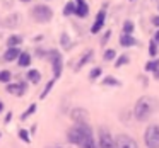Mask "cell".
Masks as SVG:
<instances>
[{
    "instance_id": "1",
    "label": "cell",
    "mask_w": 159,
    "mask_h": 148,
    "mask_svg": "<svg viewBox=\"0 0 159 148\" xmlns=\"http://www.w3.org/2000/svg\"><path fill=\"white\" fill-rule=\"evenodd\" d=\"M159 111V99L152 95H140L134 104V119L137 123H147L152 116Z\"/></svg>"
},
{
    "instance_id": "2",
    "label": "cell",
    "mask_w": 159,
    "mask_h": 148,
    "mask_svg": "<svg viewBox=\"0 0 159 148\" xmlns=\"http://www.w3.org/2000/svg\"><path fill=\"white\" fill-rule=\"evenodd\" d=\"M94 134V129L89 123H82V124H74L67 129V143L74 145V146H79L87 136Z\"/></svg>"
},
{
    "instance_id": "3",
    "label": "cell",
    "mask_w": 159,
    "mask_h": 148,
    "mask_svg": "<svg viewBox=\"0 0 159 148\" xmlns=\"http://www.w3.org/2000/svg\"><path fill=\"white\" fill-rule=\"evenodd\" d=\"M53 15H55L53 9L48 7V5H45V4H38L31 9V17L34 19L36 22H39V24H48L53 19Z\"/></svg>"
},
{
    "instance_id": "4",
    "label": "cell",
    "mask_w": 159,
    "mask_h": 148,
    "mask_svg": "<svg viewBox=\"0 0 159 148\" xmlns=\"http://www.w3.org/2000/svg\"><path fill=\"white\" fill-rule=\"evenodd\" d=\"M144 145L145 148H159V124L151 123L144 129Z\"/></svg>"
},
{
    "instance_id": "5",
    "label": "cell",
    "mask_w": 159,
    "mask_h": 148,
    "mask_svg": "<svg viewBox=\"0 0 159 148\" xmlns=\"http://www.w3.org/2000/svg\"><path fill=\"white\" fill-rule=\"evenodd\" d=\"M46 58L50 60V65H52V72H53V78L58 80L62 77L63 72V56L58 49H50Z\"/></svg>"
},
{
    "instance_id": "6",
    "label": "cell",
    "mask_w": 159,
    "mask_h": 148,
    "mask_svg": "<svg viewBox=\"0 0 159 148\" xmlns=\"http://www.w3.org/2000/svg\"><path fill=\"white\" fill-rule=\"evenodd\" d=\"M106 19H108V2H104L101 5V9L98 11L96 17L93 21V26H91V34H99L103 31L104 24H106Z\"/></svg>"
},
{
    "instance_id": "7",
    "label": "cell",
    "mask_w": 159,
    "mask_h": 148,
    "mask_svg": "<svg viewBox=\"0 0 159 148\" xmlns=\"http://www.w3.org/2000/svg\"><path fill=\"white\" fill-rule=\"evenodd\" d=\"M98 148H116L115 145V136L106 126L98 128Z\"/></svg>"
},
{
    "instance_id": "8",
    "label": "cell",
    "mask_w": 159,
    "mask_h": 148,
    "mask_svg": "<svg viewBox=\"0 0 159 148\" xmlns=\"http://www.w3.org/2000/svg\"><path fill=\"white\" fill-rule=\"evenodd\" d=\"M115 145L116 148H139L137 140L128 133H118L115 136Z\"/></svg>"
},
{
    "instance_id": "9",
    "label": "cell",
    "mask_w": 159,
    "mask_h": 148,
    "mask_svg": "<svg viewBox=\"0 0 159 148\" xmlns=\"http://www.w3.org/2000/svg\"><path fill=\"white\" fill-rule=\"evenodd\" d=\"M69 117L74 124H82V123H89V111L86 107H74L69 112Z\"/></svg>"
},
{
    "instance_id": "10",
    "label": "cell",
    "mask_w": 159,
    "mask_h": 148,
    "mask_svg": "<svg viewBox=\"0 0 159 148\" xmlns=\"http://www.w3.org/2000/svg\"><path fill=\"white\" fill-rule=\"evenodd\" d=\"M26 90H28V82H24V80H21L19 83H7V87H5V92L17 97H22Z\"/></svg>"
},
{
    "instance_id": "11",
    "label": "cell",
    "mask_w": 159,
    "mask_h": 148,
    "mask_svg": "<svg viewBox=\"0 0 159 148\" xmlns=\"http://www.w3.org/2000/svg\"><path fill=\"white\" fill-rule=\"evenodd\" d=\"M118 43H120L121 48H135V46H140V41H139L134 34H125V32L120 34Z\"/></svg>"
},
{
    "instance_id": "12",
    "label": "cell",
    "mask_w": 159,
    "mask_h": 148,
    "mask_svg": "<svg viewBox=\"0 0 159 148\" xmlns=\"http://www.w3.org/2000/svg\"><path fill=\"white\" fill-rule=\"evenodd\" d=\"M93 60H94V49H87V51H84L82 55H80L79 61H77L75 66H74V72H80V70H82L87 63L93 61Z\"/></svg>"
},
{
    "instance_id": "13",
    "label": "cell",
    "mask_w": 159,
    "mask_h": 148,
    "mask_svg": "<svg viewBox=\"0 0 159 148\" xmlns=\"http://www.w3.org/2000/svg\"><path fill=\"white\" fill-rule=\"evenodd\" d=\"M74 2H75V15L79 19H87V15L91 12L87 0H74Z\"/></svg>"
},
{
    "instance_id": "14",
    "label": "cell",
    "mask_w": 159,
    "mask_h": 148,
    "mask_svg": "<svg viewBox=\"0 0 159 148\" xmlns=\"http://www.w3.org/2000/svg\"><path fill=\"white\" fill-rule=\"evenodd\" d=\"M21 49L19 48H7V51L4 53V61H7V63H11V61H16V60L21 56Z\"/></svg>"
},
{
    "instance_id": "15",
    "label": "cell",
    "mask_w": 159,
    "mask_h": 148,
    "mask_svg": "<svg viewBox=\"0 0 159 148\" xmlns=\"http://www.w3.org/2000/svg\"><path fill=\"white\" fill-rule=\"evenodd\" d=\"M101 85L103 87H121V80H118L116 77H113V75H106V77H103L101 78Z\"/></svg>"
},
{
    "instance_id": "16",
    "label": "cell",
    "mask_w": 159,
    "mask_h": 148,
    "mask_svg": "<svg viewBox=\"0 0 159 148\" xmlns=\"http://www.w3.org/2000/svg\"><path fill=\"white\" fill-rule=\"evenodd\" d=\"M26 77H28V82H31V83H34V85H38L39 82H41V72L39 70H29L28 73H26Z\"/></svg>"
},
{
    "instance_id": "17",
    "label": "cell",
    "mask_w": 159,
    "mask_h": 148,
    "mask_svg": "<svg viewBox=\"0 0 159 148\" xmlns=\"http://www.w3.org/2000/svg\"><path fill=\"white\" fill-rule=\"evenodd\" d=\"M77 148H98V138L94 136V134H91V136H87Z\"/></svg>"
},
{
    "instance_id": "18",
    "label": "cell",
    "mask_w": 159,
    "mask_h": 148,
    "mask_svg": "<svg viewBox=\"0 0 159 148\" xmlns=\"http://www.w3.org/2000/svg\"><path fill=\"white\" fill-rule=\"evenodd\" d=\"M17 65L21 66V68H28V66L31 65V55H29L28 51H22L21 56L17 58Z\"/></svg>"
},
{
    "instance_id": "19",
    "label": "cell",
    "mask_w": 159,
    "mask_h": 148,
    "mask_svg": "<svg viewBox=\"0 0 159 148\" xmlns=\"http://www.w3.org/2000/svg\"><path fill=\"white\" fill-rule=\"evenodd\" d=\"M60 46H62L65 51H69V49H72V46H74V43L70 41V36L67 34V32H62L60 34Z\"/></svg>"
},
{
    "instance_id": "20",
    "label": "cell",
    "mask_w": 159,
    "mask_h": 148,
    "mask_svg": "<svg viewBox=\"0 0 159 148\" xmlns=\"http://www.w3.org/2000/svg\"><path fill=\"white\" fill-rule=\"evenodd\" d=\"M128 63H130V56L127 53H123V55H118V58L113 61V66L115 68H121V66L128 65Z\"/></svg>"
},
{
    "instance_id": "21",
    "label": "cell",
    "mask_w": 159,
    "mask_h": 148,
    "mask_svg": "<svg viewBox=\"0 0 159 148\" xmlns=\"http://www.w3.org/2000/svg\"><path fill=\"white\" fill-rule=\"evenodd\" d=\"M62 14L65 15V17H70V15H75V2L74 0H69L65 5H63V11Z\"/></svg>"
},
{
    "instance_id": "22",
    "label": "cell",
    "mask_w": 159,
    "mask_h": 148,
    "mask_svg": "<svg viewBox=\"0 0 159 148\" xmlns=\"http://www.w3.org/2000/svg\"><path fill=\"white\" fill-rule=\"evenodd\" d=\"M7 27H17L19 24H21V15L19 14H12V15H9L7 19H5V22H4Z\"/></svg>"
},
{
    "instance_id": "23",
    "label": "cell",
    "mask_w": 159,
    "mask_h": 148,
    "mask_svg": "<svg viewBox=\"0 0 159 148\" xmlns=\"http://www.w3.org/2000/svg\"><path fill=\"white\" fill-rule=\"evenodd\" d=\"M121 32H125V34H134L135 32V24L132 19H125L123 24H121Z\"/></svg>"
},
{
    "instance_id": "24",
    "label": "cell",
    "mask_w": 159,
    "mask_h": 148,
    "mask_svg": "<svg viewBox=\"0 0 159 148\" xmlns=\"http://www.w3.org/2000/svg\"><path fill=\"white\" fill-rule=\"evenodd\" d=\"M101 75H103V66H99V65L94 66V68L89 72V82H93V83L98 82V80L101 78Z\"/></svg>"
},
{
    "instance_id": "25",
    "label": "cell",
    "mask_w": 159,
    "mask_h": 148,
    "mask_svg": "<svg viewBox=\"0 0 159 148\" xmlns=\"http://www.w3.org/2000/svg\"><path fill=\"white\" fill-rule=\"evenodd\" d=\"M118 58V53L115 48H106L103 53V60L104 61H115V60Z\"/></svg>"
},
{
    "instance_id": "26",
    "label": "cell",
    "mask_w": 159,
    "mask_h": 148,
    "mask_svg": "<svg viewBox=\"0 0 159 148\" xmlns=\"http://www.w3.org/2000/svg\"><path fill=\"white\" fill-rule=\"evenodd\" d=\"M147 51H149V56H151V58H157V55H159V44L152 38H151V41H149V49H147Z\"/></svg>"
},
{
    "instance_id": "27",
    "label": "cell",
    "mask_w": 159,
    "mask_h": 148,
    "mask_svg": "<svg viewBox=\"0 0 159 148\" xmlns=\"http://www.w3.org/2000/svg\"><path fill=\"white\" fill-rule=\"evenodd\" d=\"M55 82H57V78H52V80H48L46 82V85H45V89H43V92L39 94V99H46V95H48L50 92H52V89L55 87Z\"/></svg>"
},
{
    "instance_id": "28",
    "label": "cell",
    "mask_w": 159,
    "mask_h": 148,
    "mask_svg": "<svg viewBox=\"0 0 159 148\" xmlns=\"http://www.w3.org/2000/svg\"><path fill=\"white\" fill-rule=\"evenodd\" d=\"M157 68H159V58H152L151 61H147L145 66H144V70L147 73H152L154 70H157Z\"/></svg>"
},
{
    "instance_id": "29",
    "label": "cell",
    "mask_w": 159,
    "mask_h": 148,
    "mask_svg": "<svg viewBox=\"0 0 159 148\" xmlns=\"http://www.w3.org/2000/svg\"><path fill=\"white\" fill-rule=\"evenodd\" d=\"M21 43H22V38H21V36H16V34H12L11 38L7 39V46H9V48H17Z\"/></svg>"
},
{
    "instance_id": "30",
    "label": "cell",
    "mask_w": 159,
    "mask_h": 148,
    "mask_svg": "<svg viewBox=\"0 0 159 148\" xmlns=\"http://www.w3.org/2000/svg\"><path fill=\"white\" fill-rule=\"evenodd\" d=\"M36 109H38V106H36V104H31V106H29L28 109H26L24 112L21 114V121H26L29 116H31V114H34V112H36Z\"/></svg>"
},
{
    "instance_id": "31",
    "label": "cell",
    "mask_w": 159,
    "mask_h": 148,
    "mask_svg": "<svg viewBox=\"0 0 159 148\" xmlns=\"http://www.w3.org/2000/svg\"><path fill=\"white\" fill-rule=\"evenodd\" d=\"M11 78H12V73L9 70H0V82L2 83H11Z\"/></svg>"
},
{
    "instance_id": "32",
    "label": "cell",
    "mask_w": 159,
    "mask_h": 148,
    "mask_svg": "<svg viewBox=\"0 0 159 148\" xmlns=\"http://www.w3.org/2000/svg\"><path fill=\"white\" fill-rule=\"evenodd\" d=\"M17 136L21 138L22 141H24V143H31V136H29V133H28V129H19L17 131Z\"/></svg>"
},
{
    "instance_id": "33",
    "label": "cell",
    "mask_w": 159,
    "mask_h": 148,
    "mask_svg": "<svg viewBox=\"0 0 159 148\" xmlns=\"http://www.w3.org/2000/svg\"><path fill=\"white\" fill-rule=\"evenodd\" d=\"M111 34H113V32H111L110 29H108L106 32H103V36H101V41H99V44H101V46H106V44H108V41H110V38H111Z\"/></svg>"
},
{
    "instance_id": "34",
    "label": "cell",
    "mask_w": 159,
    "mask_h": 148,
    "mask_svg": "<svg viewBox=\"0 0 159 148\" xmlns=\"http://www.w3.org/2000/svg\"><path fill=\"white\" fill-rule=\"evenodd\" d=\"M151 24L154 26L156 29H159V14L157 15H152V17H151Z\"/></svg>"
},
{
    "instance_id": "35",
    "label": "cell",
    "mask_w": 159,
    "mask_h": 148,
    "mask_svg": "<svg viewBox=\"0 0 159 148\" xmlns=\"http://www.w3.org/2000/svg\"><path fill=\"white\" fill-rule=\"evenodd\" d=\"M137 80H139V82H142V85H144V87L149 85V80H147V77H145V75H139Z\"/></svg>"
},
{
    "instance_id": "36",
    "label": "cell",
    "mask_w": 159,
    "mask_h": 148,
    "mask_svg": "<svg viewBox=\"0 0 159 148\" xmlns=\"http://www.w3.org/2000/svg\"><path fill=\"white\" fill-rule=\"evenodd\" d=\"M152 39H154V41L159 44V29H156V31H154V36H152Z\"/></svg>"
},
{
    "instance_id": "37",
    "label": "cell",
    "mask_w": 159,
    "mask_h": 148,
    "mask_svg": "<svg viewBox=\"0 0 159 148\" xmlns=\"http://www.w3.org/2000/svg\"><path fill=\"white\" fill-rule=\"evenodd\" d=\"M152 78H154V80H159V68L152 72Z\"/></svg>"
},
{
    "instance_id": "38",
    "label": "cell",
    "mask_w": 159,
    "mask_h": 148,
    "mask_svg": "<svg viewBox=\"0 0 159 148\" xmlns=\"http://www.w3.org/2000/svg\"><path fill=\"white\" fill-rule=\"evenodd\" d=\"M11 119H12V112H9V114H7V117H5V124L11 123Z\"/></svg>"
},
{
    "instance_id": "39",
    "label": "cell",
    "mask_w": 159,
    "mask_h": 148,
    "mask_svg": "<svg viewBox=\"0 0 159 148\" xmlns=\"http://www.w3.org/2000/svg\"><path fill=\"white\" fill-rule=\"evenodd\" d=\"M46 148H67V146H60V145H57V146H46Z\"/></svg>"
},
{
    "instance_id": "40",
    "label": "cell",
    "mask_w": 159,
    "mask_h": 148,
    "mask_svg": "<svg viewBox=\"0 0 159 148\" xmlns=\"http://www.w3.org/2000/svg\"><path fill=\"white\" fill-rule=\"evenodd\" d=\"M19 2H22V4H28V2H31V0H19Z\"/></svg>"
},
{
    "instance_id": "41",
    "label": "cell",
    "mask_w": 159,
    "mask_h": 148,
    "mask_svg": "<svg viewBox=\"0 0 159 148\" xmlns=\"http://www.w3.org/2000/svg\"><path fill=\"white\" fill-rule=\"evenodd\" d=\"M2 111H4V104L0 102V112H2Z\"/></svg>"
},
{
    "instance_id": "42",
    "label": "cell",
    "mask_w": 159,
    "mask_h": 148,
    "mask_svg": "<svg viewBox=\"0 0 159 148\" xmlns=\"http://www.w3.org/2000/svg\"><path fill=\"white\" fill-rule=\"evenodd\" d=\"M157 11H159V2H157Z\"/></svg>"
},
{
    "instance_id": "43",
    "label": "cell",
    "mask_w": 159,
    "mask_h": 148,
    "mask_svg": "<svg viewBox=\"0 0 159 148\" xmlns=\"http://www.w3.org/2000/svg\"><path fill=\"white\" fill-rule=\"evenodd\" d=\"M128 2H134V0H128Z\"/></svg>"
},
{
    "instance_id": "44",
    "label": "cell",
    "mask_w": 159,
    "mask_h": 148,
    "mask_svg": "<svg viewBox=\"0 0 159 148\" xmlns=\"http://www.w3.org/2000/svg\"><path fill=\"white\" fill-rule=\"evenodd\" d=\"M46 2H48V0H46Z\"/></svg>"
},
{
    "instance_id": "45",
    "label": "cell",
    "mask_w": 159,
    "mask_h": 148,
    "mask_svg": "<svg viewBox=\"0 0 159 148\" xmlns=\"http://www.w3.org/2000/svg\"><path fill=\"white\" fill-rule=\"evenodd\" d=\"M157 2H159V0H157Z\"/></svg>"
}]
</instances>
